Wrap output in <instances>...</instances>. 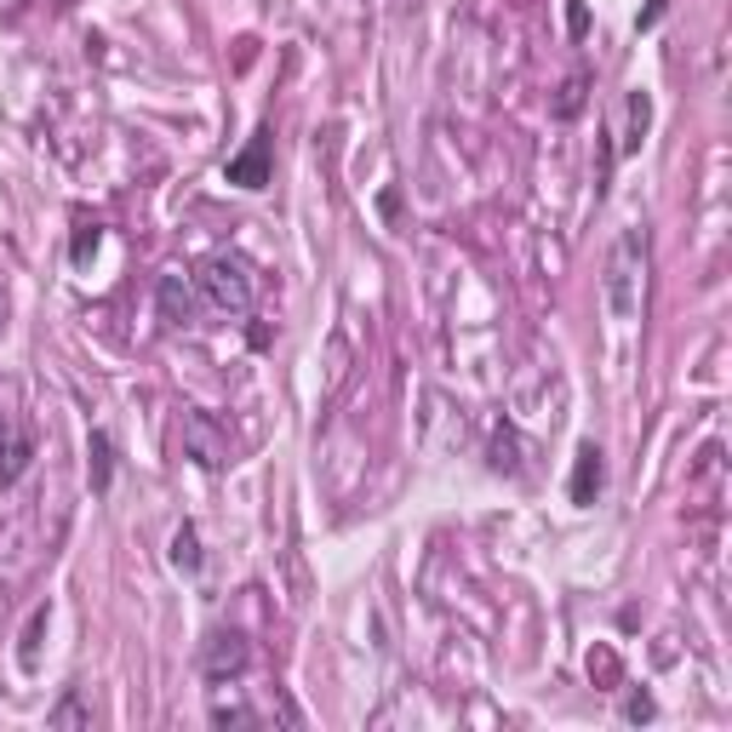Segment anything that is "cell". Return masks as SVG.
I'll return each instance as SVG.
<instances>
[{
  "label": "cell",
  "mask_w": 732,
  "mask_h": 732,
  "mask_svg": "<svg viewBox=\"0 0 732 732\" xmlns=\"http://www.w3.org/2000/svg\"><path fill=\"white\" fill-rule=\"evenodd\" d=\"M646 298V229L630 224L619 235L613 258H606V315L613 320H635Z\"/></svg>",
  "instance_id": "6da1fadb"
},
{
  "label": "cell",
  "mask_w": 732,
  "mask_h": 732,
  "mask_svg": "<svg viewBox=\"0 0 732 732\" xmlns=\"http://www.w3.org/2000/svg\"><path fill=\"white\" fill-rule=\"evenodd\" d=\"M269 721H287V726H304V710L293 699L269 693L264 704H212V726H269Z\"/></svg>",
  "instance_id": "277c9868"
},
{
  "label": "cell",
  "mask_w": 732,
  "mask_h": 732,
  "mask_svg": "<svg viewBox=\"0 0 732 732\" xmlns=\"http://www.w3.org/2000/svg\"><path fill=\"white\" fill-rule=\"evenodd\" d=\"M7 429H12V424H7V418H0V441H7Z\"/></svg>",
  "instance_id": "2e32d148"
},
{
  "label": "cell",
  "mask_w": 732,
  "mask_h": 732,
  "mask_svg": "<svg viewBox=\"0 0 732 732\" xmlns=\"http://www.w3.org/2000/svg\"><path fill=\"white\" fill-rule=\"evenodd\" d=\"M47 721H52V726H92V710H87V699H80V693H69Z\"/></svg>",
  "instance_id": "4fadbf2b"
},
{
  "label": "cell",
  "mask_w": 732,
  "mask_h": 732,
  "mask_svg": "<svg viewBox=\"0 0 732 732\" xmlns=\"http://www.w3.org/2000/svg\"><path fill=\"white\" fill-rule=\"evenodd\" d=\"M87 453H92V493H109V475H115V441H109L103 429H92Z\"/></svg>",
  "instance_id": "30bf717a"
},
{
  "label": "cell",
  "mask_w": 732,
  "mask_h": 732,
  "mask_svg": "<svg viewBox=\"0 0 732 732\" xmlns=\"http://www.w3.org/2000/svg\"><path fill=\"white\" fill-rule=\"evenodd\" d=\"M184 453H189L200 469H224V464H229V435L218 429L212 413H189V418H184Z\"/></svg>",
  "instance_id": "5b68a950"
},
{
  "label": "cell",
  "mask_w": 732,
  "mask_h": 732,
  "mask_svg": "<svg viewBox=\"0 0 732 732\" xmlns=\"http://www.w3.org/2000/svg\"><path fill=\"white\" fill-rule=\"evenodd\" d=\"M269 127H258L253 138H247V149H240L235 160H229V167H224V178L235 184V189H264L269 184Z\"/></svg>",
  "instance_id": "8992f818"
},
{
  "label": "cell",
  "mask_w": 732,
  "mask_h": 732,
  "mask_svg": "<svg viewBox=\"0 0 732 732\" xmlns=\"http://www.w3.org/2000/svg\"><path fill=\"white\" fill-rule=\"evenodd\" d=\"M172 566L178 573H200V533L195 526H178L172 533Z\"/></svg>",
  "instance_id": "8fae6325"
},
{
  "label": "cell",
  "mask_w": 732,
  "mask_h": 732,
  "mask_svg": "<svg viewBox=\"0 0 732 732\" xmlns=\"http://www.w3.org/2000/svg\"><path fill=\"white\" fill-rule=\"evenodd\" d=\"M253 670V641L240 635V630H212L207 641H200V675L207 681H240Z\"/></svg>",
  "instance_id": "3957f363"
},
{
  "label": "cell",
  "mask_w": 732,
  "mask_h": 732,
  "mask_svg": "<svg viewBox=\"0 0 732 732\" xmlns=\"http://www.w3.org/2000/svg\"><path fill=\"white\" fill-rule=\"evenodd\" d=\"M47 606H34V619H29V630H23V646H18V659H23V670H34V659H40V635H47Z\"/></svg>",
  "instance_id": "7c38bea8"
},
{
  "label": "cell",
  "mask_w": 732,
  "mask_h": 732,
  "mask_svg": "<svg viewBox=\"0 0 732 732\" xmlns=\"http://www.w3.org/2000/svg\"><path fill=\"white\" fill-rule=\"evenodd\" d=\"M0 315H7V298H0ZM0 327H7V320H0Z\"/></svg>",
  "instance_id": "e0dca14e"
},
{
  "label": "cell",
  "mask_w": 732,
  "mask_h": 732,
  "mask_svg": "<svg viewBox=\"0 0 732 732\" xmlns=\"http://www.w3.org/2000/svg\"><path fill=\"white\" fill-rule=\"evenodd\" d=\"M624 715H630V721H653V699H646V693H635V699L624 704Z\"/></svg>",
  "instance_id": "9a60e30c"
},
{
  "label": "cell",
  "mask_w": 732,
  "mask_h": 732,
  "mask_svg": "<svg viewBox=\"0 0 732 732\" xmlns=\"http://www.w3.org/2000/svg\"><path fill=\"white\" fill-rule=\"evenodd\" d=\"M87 253H98V224H80V235H75V264H87Z\"/></svg>",
  "instance_id": "5bb4252c"
},
{
  "label": "cell",
  "mask_w": 732,
  "mask_h": 732,
  "mask_svg": "<svg viewBox=\"0 0 732 732\" xmlns=\"http://www.w3.org/2000/svg\"><path fill=\"white\" fill-rule=\"evenodd\" d=\"M29 458H34V441L23 435V429H7V441H0V481H18L23 469H29Z\"/></svg>",
  "instance_id": "9c48e42d"
},
{
  "label": "cell",
  "mask_w": 732,
  "mask_h": 732,
  "mask_svg": "<svg viewBox=\"0 0 732 732\" xmlns=\"http://www.w3.org/2000/svg\"><path fill=\"white\" fill-rule=\"evenodd\" d=\"M195 287H200V298H207L218 315H247L253 298H258V275H253V264L240 258V253H212L207 264H200Z\"/></svg>",
  "instance_id": "7a4b0ae2"
},
{
  "label": "cell",
  "mask_w": 732,
  "mask_h": 732,
  "mask_svg": "<svg viewBox=\"0 0 732 732\" xmlns=\"http://www.w3.org/2000/svg\"><path fill=\"white\" fill-rule=\"evenodd\" d=\"M160 320H172V327H184V320H195V293H189V280H184V269H172V275H160Z\"/></svg>",
  "instance_id": "ba28073f"
},
{
  "label": "cell",
  "mask_w": 732,
  "mask_h": 732,
  "mask_svg": "<svg viewBox=\"0 0 732 732\" xmlns=\"http://www.w3.org/2000/svg\"><path fill=\"white\" fill-rule=\"evenodd\" d=\"M601 486H606V458H601V446L595 441H584L578 446V464H573V504H595L601 498Z\"/></svg>",
  "instance_id": "52a82bcc"
}]
</instances>
